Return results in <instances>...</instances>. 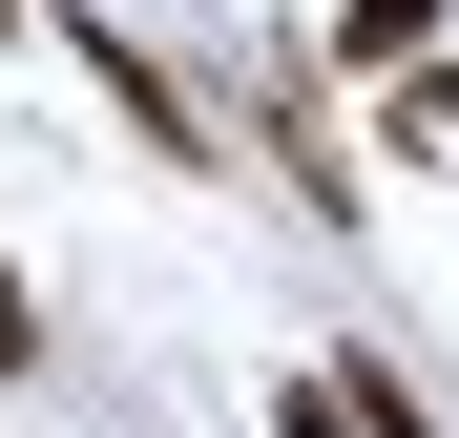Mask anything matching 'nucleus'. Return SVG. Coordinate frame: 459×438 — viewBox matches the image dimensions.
Masks as SVG:
<instances>
[{"instance_id": "1", "label": "nucleus", "mask_w": 459, "mask_h": 438, "mask_svg": "<svg viewBox=\"0 0 459 438\" xmlns=\"http://www.w3.org/2000/svg\"><path fill=\"white\" fill-rule=\"evenodd\" d=\"M63 63H84V84L126 105V146H146V167H230V125H209V105L168 84V63H146V42L105 21V0H63Z\"/></svg>"}, {"instance_id": "2", "label": "nucleus", "mask_w": 459, "mask_h": 438, "mask_svg": "<svg viewBox=\"0 0 459 438\" xmlns=\"http://www.w3.org/2000/svg\"><path fill=\"white\" fill-rule=\"evenodd\" d=\"M438 63V0H334V84H418Z\"/></svg>"}, {"instance_id": "3", "label": "nucleus", "mask_w": 459, "mask_h": 438, "mask_svg": "<svg viewBox=\"0 0 459 438\" xmlns=\"http://www.w3.org/2000/svg\"><path fill=\"white\" fill-rule=\"evenodd\" d=\"M272 167H292V209H355V146H334L314 84H272Z\"/></svg>"}, {"instance_id": "4", "label": "nucleus", "mask_w": 459, "mask_h": 438, "mask_svg": "<svg viewBox=\"0 0 459 438\" xmlns=\"http://www.w3.org/2000/svg\"><path fill=\"white\" fill-rule=\"evenodd\" d=\"M334 397H355V438H438V417L397 397V355H376V334H334Z\"/></svg>"}, {"instance_id": "5", "label": "nucleus", "mask_w": 459, "mask_h": 438, "mask_svg": "<svg viewBox=\"0 0 459 438\" xmlns=\"http://www.w3.org/2000/svg\"><path fill=\"white\" fill-rule=\"evenodd\" d=\"M376 125H397L418 167H459V63H418V84H376Z\"/></svg>"}, {"instance_id": "6", "label": "nucleus", "mask_w": 459, "mask_h": 438, "mask_svg": "<svg viewBox=\"0 0 459 438\" xmlns=\"http://www.w3.org/2000/svg\"><path fill=\"white\" fill-rule=\"evenodd\" d=\"M0 376H42V292L22 271H0Z\"/></svg>"}, {"instance_id": "7", "label": "nucleus", "mask_w": 459, "mask_h": 438, "mask_svg": "<svg viewBox=\"0 0 459 438\" xmlns=\"http://www.w3.org/2000/svg\"><path fill=\"white\" fill-rule=\"evenodd\" d=\"M272 417H292V438H355V397H334V376H292V397H272Z\"/></svg>"}, {"instance_id": "8", "label": "nucleus", "mask_w": 459, "mask_h": 438, "mask_svg": "<svg viewBox=\"0 0 459 438\" xmlns=\"http://www.w3.org/2000/svg\"><path fill=\"white\" fill-rule=\"evenodd\" d=\"M22 21H63V0H0V42H22Z\"/></svg>"}]
</instances>
